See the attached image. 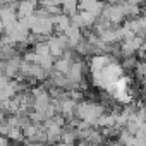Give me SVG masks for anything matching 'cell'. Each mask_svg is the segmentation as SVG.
Wrapping results in <instances>:
<instances>
[{
  "label": "cell",
  "mask_w": 146,
  "mask_h": 146,
  "mask_svg": "<svg viewBox=\"0 0 146 146\" xmlns=\"http://www.w3.org/2000/svg\"><path fill=\"white\" fill-rule=\"evenodd\" d=\"M129 2H131V4H134V5H137V4H141V2H143V0H129Z\"/></svg>",
  "instance_id": "cell-1"
}]
</instances>
